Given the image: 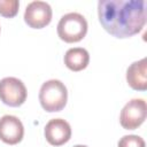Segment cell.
Returning a JSON list of instances; mask_svg holds the SVG:
<instances>
[{
  "label": "cell",
  "mask_w": 147,
  "mask_h": 147,
  "mask_svg": "<svg viewBox=\"0 0 147 147\" xmlns=\"http://www.w3.org/2000/svg\"><path fill=\"white\" fill-rule=\"evenodd\" d=\"M98 16L102 28L116 38L139 33L146 23L145 0H100Z\"/></svg>",
  "instance_id": "1"
},
{
  "label": "cell",
  "mask_w": 147,
  "mask_h": 147,
  "mask_svg": "<svg viewBox=\"0 0 147 147\" xmlns=\"http://www.w3.org/2000/svg\"><path fill=\"white\" fill-rule=\"evenodd\" d=\"M39 101L41 107L48 111L62 110L68 101V90L65 85L59 79L46 80L39 91Z\"/></svg>",
  "instance_id": "2"
},
{
  "label": "cell",
  "mask_w": 147,
  "mask_h": 147,
  "mask_svg": "<svg viewBox=\"0 0 147 147\" xmlns=\"http://www.w3.org/2000/svg\"><path fill=\"white\" fill-rule=\"evenodd\" d=\"M87 21L79 13L64 14L57 23V34L65 42L80 41L87 33Z\"/></svg>",
  "instance_id": "3"
},
{
  "label": "cell",
  "mask_w": 147,
  "mask_h": 147,
  "mask_svg": "<svg viewBox=\"0 0 147 147\" xmlns=\"http://www.w3.org/2000/svg\"><path fill=\"white\" fill-rule=\"evenodd\" d=\"M28 91L24 83L16 77H5L0 80V100L9 107H20L26 100Z\"/></svg>",
  "instance_id": "4"
},
{
  "label": "cell",
  "mask_w": 147,
  "mask_h": 147,
  "mask_svg": "<svg viewBox=\"0 0 147 147\" xmlns=\"http://www.w3.org/2000/svg\"><path fill=\"white\" fill-rule=\"evenodd\" d=\"M147 106L144 99H131L125 103L119 115V123L125 130H134L139 127L146 119Z\"/></svg>",
  "instance_id": "5"
},
{
  "label": "cell",
  "mask_w": 147,
  "mask_h": 147,
  "mask_svg": "<svg viewBox=\"0 0 147 147\" xmlns=\"http://www.w3.org/2000/svg\"><path fill=\"white\" fill-rule=\"evenodd\" d=\"M52 7L46 1H31L24 11L25 23L33 29H41L48 25L52 21Z\"/></svg>",
  "instance_id": "6"
},
{
  "label": "cell",
  "mask_w": 147,
  "mask_h": 147,
  "mask_svg": "<svg viewBox=\"0 0 147 147\" xmlns=\"http://www.w3.org/2000/svg\"><path fill=\"white\" fill-rule=\"evenodd\" d=\"M24 136L21 119L14 115H3L0 118V139L8 145L18 144Z\"/></svg>",
  "instance_id": "7"
},
{
  "label": "cell",
  "mask_w": 147,
  "mask_h": 147,
  "mask_svg": "<svg viewBox=\"0 0 147 147\" xmlns=\"http://www.w3.org/2000/svg\"><path fill=\"white\" fill-rule=\"evenodd\" d=\"M44 133L52 146H62L71 138V126L63 118H53L46 124Z\"/></svg>",
  "instance_id": "8"
},
{
  "label": "cell",
  "mask_w": 147,
  "mask_h": 147,
  "mask_svg": "<svg viewBox=\"0 0 147 147\" xmlns=\"http://www.w3.org/2000/svg\"><path fill=\"white\" fill-rule=\"evenodd\" d=\"M147 59L144 57L139 61L131 63L126 70V82L129 86L136 91L147 90Z\"/></svg>",
  "instance_id": "9"
},
{
  "label": "cell",
  "mask_w": 147,
  "mask_h": 147,
  "mask_svg": "<svg viewBox=\"0 0 147 147\" xmlns=\"http://www.w3.org/2000/svg\"><path fill=\"white\" fill-rule=\"evenodd\" d=\"M64 64L72 71H80L85 69L90 62V54L83 47L69 48L64 54Z\"/></svg>",
  "instance_id": "10"
},
{
  "label": "cell",
  "mask_w": 147,
  "mask_h": 147,
  "mask_svg": "<svg viewBox=\"0 0 147 147\" xmlns=\"http://www.w3.org/2000/svg\"><path fill=\"white\" fill-rule=\"evenodd\" d=\"M18 0H0V15L3 17H14L18 11Z\"/></svg>",
  "instance_id": "11"
},
{
  "label": "cell",
  "mask_w": 147,
  "mask_h": 147,
  "mask_svg": "<svg viewBox=\"0 0 147 147\" xmlns=\"http://www.w3.org/2000/svg\"><path fill=\"white\" fill-rule=\"evenodd\" d=\"M118 147H146L145 140L137 134H127L119 139Z\"/></svg>",
  "instance_id": "12"
},
{
  "label": "cell",
  "mask_w": 147,
  "mask_h": 147,
  "mask_svg": "<svg viewBox=\"0 0 147 147\" xmlns=\"http://www.w3.org/2000/svg\"><path fill=\"white\" fill-rule=\"evenodd\" d=\"M74 147H87V146H85V145H76Z\"/></svg>",
  "instance_id": "13"
}]
</instances>
